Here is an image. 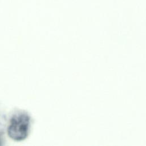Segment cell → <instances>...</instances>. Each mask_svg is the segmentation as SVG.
I'll return each instance as SVG.
<instances>
[{
    "instance_id": "3",
    "label": "cell",
    "mask_w": 146,
    "mask_h": 146,
    "mask_svg": "<svg viewBox=\"0 0 146 146\" xmlns=\"http://www.w3.org/2000/svg\"><path fill=\"white\" fill-rule=\"evenodd\" d=\"M4 140H3V136L0 135V145H2L3 144Z\"/></svg>"
},
{
    "instance_id": "1",
    "label": "cell",
    "mask_w": 146,
    "mask_h": 146,
    "mask_svg": "<svg viewBox=\"0 0 146 146\" xmlns=\"http://www.w3.org/2000/svg\"><path fill=\"white\" fill-rule=\"evenodd\" d=\"M32 123V117L27 111L15 109L7 117L6 131L13 140L22 141L29 136Z\"/></svg>"
},
{
    "instance_id": "2",
    "label": "cell",
    "mask_w": 146,
    "mask_h": 146,
    "mask_svg": "<svg viewBox=\"0 0 146 146\" xmlns=\"http://www.w3.org/2000/svg\"><path fill=\"white\" fill-rule=\"evenodd\" d=\"M7 116L3 110V108L0 106V135L3 136L6 129Z\"/></svg>"
}]
</instances>
